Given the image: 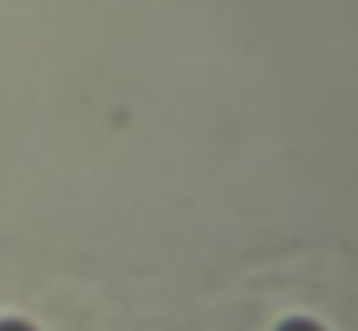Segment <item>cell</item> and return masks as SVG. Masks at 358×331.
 I'll list each match as a JSON object with an SVG mask.
<instances>
[{
	"label": "cell",
	"instance_id": "1",
	"mask_svg": "<svg viewBox=\"0 0 358 331\" xmlns=\"http://www.w3.org/2000/svg\"><path fill=\"white\" fill-rule=\"evenodd\" d=\"M5 331H19V327H5Z\"/></svg>",
	"mask_w": 358,
	"mask_h": 331
}]
</instances>
